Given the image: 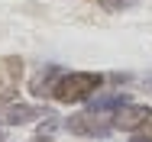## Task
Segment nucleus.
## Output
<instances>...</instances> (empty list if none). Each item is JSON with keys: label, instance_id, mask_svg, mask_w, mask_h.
I'll return each instance as SVG.
<instances>
[{"label": "nucleus", "instance_id": "obj_1", "mask_svg": "<svg viewBox=\"0 0 152 142\" xmlns=\"http://www.w3.org/2000/svg\"><path fill=\"white\" fill-rule=\"evenodd\" d=\"M100 81H104V74H94V71H65L61 78H55L52 97L58 103H81V100L94 97Z\"/></svg>", "mask_w": 152, "mask_h": 142}, {"label": "nucleus", "instance_id": "obj_2", "mask_svg": "<svg viewBox=\"0 0 152 142\" xmlns=\"http://www.w3.org/2000/svg\"><path fill=\"white\" fill-rule=\"evenodd\" d=\"M110 126L113 123H107L100 113H94V110H88V113H75L65 119V129L68 133H75V136H91V139H104L107 133H110Z\"/></svg>", "mask_w": 152, "mask_h": 142}, {"label": "nucleus", "instance_id": "obj_3", "mask_svg": "<svg viewBox=\"0 0 152 142\" xmlns=\"http://www.w3.org/2000/svg\"><path fill=\"white\" fill-rule=\"evenodd\" d=\"M149 119H152V107L149 103H123L120 110L113 113V129H123V133L142 129Z\"/></svg>", "mask_w": 152, "mask_h": 142}, {"label": "nucleus", "instance_id": "obj_4", "mask_svg": "<svg viewBox=\"0 0 152 142\" xmlns=\"http://www.w3.org/2000/svg\"><path fill=\"white\" fill-rule=\"evenodd\" d=\"M20 74H23V58L20 55H7L0 58V103H10L16 84H20Z\"/></svg>", "mask_w": 152, "mask_h": 142}, {"label": "nucleus", "instance_id": "obj_5", "mask_svg": "<svg viewBox=\"0 0 152 142\" xmlns=\"http://www.w3.org/2000/svg\"><path fill=\"white\" fill-rule=\"evenodd\" d=\"M42 113L45 110L36 107V103H13V107L3 110V123L7 126H26V123H32L36 116H42Z\"/></svg>", "mask_w": 152, "mask_h": 142}, {"label": "nucleus", "instance_id": "obj_6", "mask_svg": "<svg viewBox=\"0 0 152 142\" xmlns=\"http://www.w3.org/2000/svg\"><path fill=\"white\" fill-rule=\"evenodd\" d=\"M61 71L58 68H45V71H39L36 74V81H29V90H32V97H45V94H52V78H58Z\"/></svg>", "mask_w": 152, "mask_h": 142}, {"label": "nucleus", "instance_id": "obj_7", "mask_svg": "<svg viewBox=\"0 0 152 142\" xmlns=\"http://www.w3.org/2000/svg\"><path fill=\"white\" fill-rule=\"evenodd\" d=\"M133 0H100V7L104 10H110V13H117V10H126Z\"/></svg>", "mask_w": 152, "mask_h": 142}, {"label": "nucleus", "instance_id": "obj_8", "mask_svg": "<svg viewBox=\"0 0 152 142\" xmlns=\"http://www.w3.org/2000/svg\"><path fill=\"white\" fill-rule=\"evenodd\" d=\"M129 142H152V119H149V123H146V126H142V129H139Z\"/></svg>", "mask_w": 152, "mask_h": 142}, {"label": "nucleus", "instance_id": "obj_9", "mask_svg": "<svg viewBox=\"0 0 152 142\" xmlns=\"http://www.w3.org/2000/svg\"><path fill=\"white\" fill-rule=\"evenodd\" d=\"M0 142H3V133H0Z\"/></svg>", "mask_w": 152, "mask_h": 142}]
</instances>
